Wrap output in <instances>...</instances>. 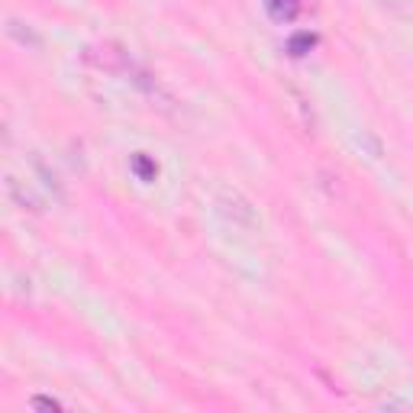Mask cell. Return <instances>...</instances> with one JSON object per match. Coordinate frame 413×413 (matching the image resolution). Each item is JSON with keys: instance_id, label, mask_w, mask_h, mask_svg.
Here are the masks:
<instances>
[{"instance_id": "6da1fadb", "label": "cell", "mask_w": 413, "mask_h": 413, "mask_svg": "<svg viewBox=\"0 0 413 413\" xmlns=\"http://www.w3.org/2000/svg\"><path fill=\"white\" fill-rule=\"evenodd\" d=\"M87 62H94L104 71H120V68H126V52L117 49L113 43H104L97 49H87Z\"/></svg>"}, {"instance_id": "7a4b0ae2", "label": "cell", "mask_w": 413, "mask_h": 413, "mask_svg": "<svg viewBox=\"0 0 413 413\" xmlns=\"http://www.w3.org/2000/svg\"><path fill=\"white\" fill-rule=\"evenodd\" d=\"M265 7L278 23H287L300 13V0H265Z\"/></svg>"}, {"instance_id": "3957f363", "label": "cell", "mask_w": 413, "mask_h": 413, "mask_svg": "<svg viewBox=\"0 0 413 413\" xmlns=\"http://www.w3.org/2000/svg\"><path fill=\"white\" fill-rule=\"evenodd\" d=\"M317 43V39H313V36H307V32H304V36H294V39H291V45H287V49H291V55H304V49H310V45Z\"/></svg>"}]
</instances>
